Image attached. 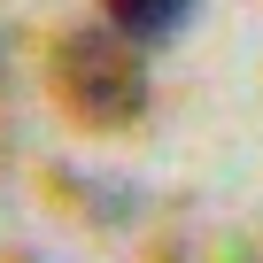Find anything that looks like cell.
<instances>
[{
  "label": "cell",
  "instance_id": "6da1fadb",
  "mask_svg": "<svg viewBox=\"0 0 263 263\" xmlns=\"http://www.w3.org/2000/svg\"><path fill=\"white\" fill-rule=\"evenodd\" d=\"M54 93L62 108L85 124V132H124L140 124L147 101H155V70L140 47H124L108 31V16H78L62 39H54Z\"/></svg>",
  "mask_w": 263,
  "mask_h": 263
},
{
  "label": "cell",
  "instance_id": "7a4b0ae2",
  "mask_svg": "<svg viewBox=\"0 0 263 263\" xmlns=\"http://www.w3.org/2000/svg\"><path fill=\"white\" fill-rule=\"evenodd\" d=\"M101 16H108V31L124 47H140V54H163L171 39L194 31V8H178V0H116V8H101Z\"/></svg>",
  "mask_w": 263,
  "mask_h": 263
},
{
  "label": "cell",
  "instance_id": "3957f363",
  "mask_svg": "<svg viewBox=\"0 0 263 263\" xmlns=\"http://www.w3.org/2000/svg\"><path fill=\"white\" fill-rule=\"evenodd\" d=\"M0 85H8V39H0Z\"/></svg>",
  "mask_w": 263,
  "mask_h": 263
}]
</instances>
